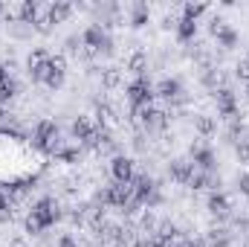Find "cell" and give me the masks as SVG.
I'll use <instances>...</instances> for the list:
<instances>
[{"instance_id":"cell-6","label":"cell","mask_w":249,"mask_h":247,"mask_svg":"<svg viewBox=\"0 0 249 247\" xmlns=\"http://www.w3.org/2000/svg\"><path fill=\"white\" fill-rule=\"evenodd\" d=\"M105 41H107V35H105V29H102L99 23L87 26V29H84V35H81V44L87 47V53H102Z\"/></svg>"},{"instance_id":"cell-35","label":"cell","mask_w":249,"mask_h":247,"mask_svg":"<svg viewBox=\"0 0 249 247\" xmlns=\"http://www.w3.org/2000/svg\"><path fill=\"white\" fill-rule=\"evenodd\" d=\"M58 247H78V245H75V242H72L70 236H64L61 242H58Z\"/></svg>"},{"instance_id":"cell-25","label":"cell","mask_w":249,"mask_h":247,"mask_svg":"<svg viewBox=\"0 0 249 247\" xmlns=\"http://www.w3.org/2000/svg\"><path fill=\"white\" fill-rule=\"evenodd\" d=\"M50 70L53 73H67V56L64 53H55V56H50Z\"/></svg>"},{"instance_id":"cell-13","label":"cell","mask_w":249,"mask_h":247,"mask_svg":"<svg viewBox=\"0 0 249 247\" xmlns=\"http://www.w3.org/2000/svg\"><path fill=\"white\" fill-rule=\"evenodd\" d=\"M127 70H130L136 79H142L145 70H148V59H145V53H133V56L127 59Z\"/></svg>"},{"instance_id":"cell-11","label":"cell","mask_w":249,"mask_h":247,"mask_svg":"<svg viewBox=\"0 0 249 247\" xmlns=\"http://www.w3.org/2000/svg\"><path fill=\"white\" fill-rule=\"evenodd\" d=\"M47 15H50V21H53V23H64V21L72 15V6H70L67 0H55V3L50 6V12H47Z\"/></svg>"},{"instance_id":"cell-10","label":"cell","mask_w":249,"mask_h":247,"mask_svg":"<svg viewBox=\"0 0 249 247\" xmlns=\"http://www.w3.org/2000/svg\"><path fill=\"white\" fill-rule=\"evenodd\" d=\"M96 131V125L90 123V117H78L75 123H72V140H78V143H84L90 134Z\"/></svg>"},{"instance_id":"cell-8","label":"cell","mask_w":249,"mask_h":247,"mask_svg":"<svg viewBox=\"0 0 249 247\" xmlns=\"http://www.w3.org/2000/svg\"><path fill=\"white\" fill-rule=\"evenodd\" d=\"M168 172H171V178H174L177 184H188L191 175H194V163H191L188 157H174L171 166H168Z\"/></svg>"},{"instance_id":"cell-26","label":"cell","mask_w":249,"mask_h":247,"mask_svg":"<svg viewBox=\"0 0 249 247\" xmlns=\"http://www.w3.org/2000/svg\"><path fill=\"white\" fill-rule=\"evenodd\" d=\"M32 26H35V32H41V35H50V32H53V21H50V15H38V21H35Z\"/></svg>"},{"instance_id":"cell-4","label":"cell","mask_w":249,"mask_h":247,"mask_svg":"<svg viewBox=\"0 0 249 247\" xmlns=\"http://www.w3.org/2000/svg\"><path fill=\"white\" fill-rule=\"evenodd\" d=\"M214 102H217V111H220L223 120H229V123L238 120V99H235V93H232L229 87H220V90L214 93Z\"/></svg>"},{"instance_id":"cell-19","label":"cell","mask_w":249,"mask_h":247,"mask_svg":"<svg viewBox=\"0 0 249 247\" xmlns=\"http://www.w3.org/2000/svg\"><path fill=\"white\" fill-rule=\"evenodd\" d=\"M18 90H20V84H18L15 79L3 82V84H0V105H3V102H9V99H15V96H18Z\"/></svg>"},{"instance_id":"cell-3","label":"cell","mask_w":249,"mask_h":247,"mask_svg":"<svg viewBox=\"0 0 249 247\" xmlns=\"http://www.w3.org/2000/svg\"><path fill=\"white\" fill-rule=\"evenodd\" d=\"M32 215L38 218V224L47 230V227H53L58 218H61V209H58V201L55 198H41L35 206H32Z\"/></svg>"},{"instance_id":"cell-33","label":"cell","mask_w":249,"mask_h":247,"mask_svg":"<svg viewBox=\"0 0 249 247\" xmlns=\"http://www.w3.org/2000/svg\"><path fill=\"white\" fill-rule=\"evenodd\" d=\"M235 73H238L241 79H247V82H249V62H247V59H244V62H241L238 67H235Z\"/></svg>"},{"instance_id":"cell-9","label":"cell","mask_w":249,"mask_h":247,"mask_svg":"<svg viewBox=\"0 0 249 247\" xmlns=\"http://www.w3.org/2000/svg\"><path fill=\"white\" fill-rule=\"evenodd\" d=\"M154 93H157V96H162V99H168V102H174V99H180L183 87H180V82H177V79H162V82L154 87Z\"/></svg>"},{"instance_id":"cell-42","label":"cell","mask_w":249,"mask_h":247,"mask_svg":"<svg viewBox=\"0 0 249 247\" xmlns=\"http://www.w3.org/2000/svg\"><path fill=\"white\" fill-rule=\"evenodd\" d=\"M177 247H186V245H177Z\"/></svg>"},{"instance_id":"cell-43","label":"cell","mask_w":249,"mask_h":247,"mask_svg":"<svg viewBox=\"0 0 249 247\" xmlns=\"http://www.w3.org/2000/svg\"><path fill=\"white\" fill-rule=\"evenodd\" d=\"M244 247H249V242H247V245H244Z\"/></svg>"},{"instance_id":"cell-12","label":"cell","mask_w":249,"mask_h":247,"mask_svg":"<svg viewBox=\"0 0 249 247\" xmlns=\"http://www.w3.org/2000/svg\"><path fill=\"white\" fill-rule=\"evenodd\" d=\"M209 212L217 215V218H226V215H229V201H226V195L214 192V195L209 198Z\"/></svg>"},{"instance_id":"cell-44","label":"cell","mask_w":249,"mask_h":247,"mask_svg":"<svg viewBox=\"0 0 249 247\" xmlns=\"http://www.w3.org/2000/svg\"><path fill=\"white\" fill-rule=\"evenodd\" d=\"M247 62H249V59H247Z\"/></svg>"},{"instance_id":"cell-28","label":"cell","mask_w":249,"mask_h":247,"mask_svg":"<svg viewBox=\"0 0 249 247\" xmlns=\"http://www.w3.org/2000/svg\"><path fill=\"white\" fill-rule=\"evenodd\" d=\"M26 233H29V236H38V233H44V227L38 224V218H35L32 212L26 215Z\"/></svg>"},{"instance_id":"cell-21","label":"cell","mask_w":249,"mask_h":247,"mask_svg":"<svg viewBox=\"0 0 249 247\" xmlns=\"http://www.w3.org/2000/svg\"><path fill=\"white\" fill-rule=\"evenodd\" d=\"M206 9H209L206 3H186V6H183V18H188V21H197L200 15H206Z\"/></svg>"},{"instance_id":"cell-20","label":"cell","mask_w":249,"mask_h":247,"mask_svg":"<svg viewBox=\"0 0 249 247\" xmlns=\"http://www.w3.org/2000/svg\"><path fill=\"white\" fill-rule=\"evenodd\" d=\"M145 23H148V6H145V3H136V6H133V18H130V26L139 29V26H145Z\"/></svg>"},{"instance_id":"cell-1","label":"cell","mask_w":249,"mask_h":247,"mask_svg":"<svg viewBox=\"0 0 249 247\" xmlns=\"http://www.w3.org/2000/svg\"><path fill=\"white\" fill-rule=\"evenodd\" d=\"M154 84L148 82V76H142V79H136V82H130L127 84V99H130V105L133 108H142V105H151L154 102Z\"/></svg>"},{"instance_id":"cell-7","label":"cell","mask_w":249,"mask_h":247,"mask_svg":"<svg viewBox=\"0 0 249 247\" xmlns=\"http://www.w3.org/2000/svg\"><path fill=\"white\" fill-rule=\"evenodd\" d=\"M110 172H113V181L116 184H130L133 181V160L130 157H113Z\"/></svg>"},{"instance_id":"cell-39","label":"cell","mask_w":249,"mask_h":247,"mask_svg":"<svg viewBox=\"0 0 249 247\" xmlns=\"http://www.w3.org/2000/svg\"><path fill=\"white\" fill-rule=\"evenodd\" d=\"M3 117H6V114H3V105H0V120H3Z\"/></svg>"},{"instance_id":"cell-16","label":"cell","mask_w":249,"mask_h":247,"mask_svg":"<svg viewBox=\"0 0 249 247\" xmlns=\"http://www.w3.org/2000/svg\"><path fill=\"white\" fill-rule=\"evenodd\" d=\"M194 128H197V134L212 137V134H214V120L206 117V114H197V117H194Z\"/></svg>"},{"instance_id":"cell-15","label":"cell","mask_w":249,"mask_h":247,"mask_svg":"<svg viewBox=\"0 0 249 247\" xmlns=\"http://www.w3.org/2000/svg\"><path fill=\"white\" fill-rule=\"evenodd\" d=\"M102 84L110 87V90L119 87V84H122V70H119V67H107V70H102Z\"/></svg>"},{"instance_id":"cell-18","label":"cell","mask_w":249,"mask_h":247,"mask_svg":"<svg viewBox=\"0 0 249 247\" xmlns=\"http://www.w3.org/2000/svg\"><path fill=\"white\" fill-rule=\"evenodd\" d=\"M113 123V111H110V105H96V125L99 128H107V125Z\"/></svg>"},{"instance_id":"cell-41","label":"cell","mask_w":249,"mask_h":247,"mask_svg":"<svg viewBox=\"0 0 249 247\" xmlns=\"http://www.w3.org/2000/svg\"><path fill=\"white\" fill-rule=\"evenodd\" d=\"M3 12H6V9H3V3H0V15H3Z\"/></svg>"},{"instance_id":"cell-24","label":"cell","mask_w":249,"mask_h":247,"mask_svg":"<svg viewBox=\"0 0 249 247\" xmlns=\"http://www.w3.org/2000/svg\"><path fill=\"white\" fill-rule=\"evenodd\" d=\"M6 221H12V201H9V195L0 192V224H6Z\"/></svg>"},{"instance_id":"cell-36","label":"cell","mask_w":249,"mask_h":247,"mask_svg":"<svg viewBox=\"0 0 249 247\" xmlns=\"http://www.w3.org/2000/svg\"><path fill=\"white\" fill-rule=\"evenodd\" d=\"M3 82H9V70H6V64H0V84Z\"/></svg>"},{"instance_id":"cell-45","label":"cell","mask_w":249,"mask_h":247,"mask_svg":"<svg viewBox=\"0 0 249 247\" xmlns=\"http://www.w3.org/2000/svg\"><path fill=\"white\" fill-rule=\"evenodd\" d=\"M18 247H20V245H18Z\"/></svg>"},{"instance_id":"cell-34","label":"cell","mask_w":249,"mask_h":247,"mask_svg":"<svg viewBox=\"0 0 249 247\" xmlns=\"http://www.w3.org/2000/svg\"><path fill=\"white\" fill-rule=\"evenodd\" d=\"M238 189H241V195H249V172L238 178Z\"/></svg>"},{"instance_id":"cell-23","label":"cell","mask_w":249,"mask_h":247,"mask_svg":"<svg viewBox=\"0 0 249 247\" xmlns=\"http://www.w3.org/2000/svg\"><path fill=\"white\" fill-rule=\"evenodd\" d=\"M217 41H220L223 50H232V47L238 44V32H235V29H223V32L217 35Z\"/></svg>"},{"instance_id":"cell-31","label":"cell","mask_w":249,"mask_h":247,"mask_svg":"<svg viewBox=\"0 0 249 247\" xmlns=\"http://www.w3.org/2000/svg\"><path fill=\"white\" fill-rule=\"evenodd\" d=\"M47 59H50V56H47V50H41V47H38V50H32V53H29V67L47 62Z\"/></svg>"},{"instance_id":"cell-2","label":"cell","mask_w":249,"mask_h":247,"mask_svg":"<svg viewBox=\"0 0 249 247\" xmlns=\"http://www.w3.org/2000/svg\"><path fill=\"white\" fill-rule=\"evenodd\" d=\"M99 201H102V206L107 204V206H119V209H122L127 201H133V184H113V186H107L105 192H99Z\"/></svg>"},{"instance_id":"cell-29","label":"cell","mask_w":249,"mask_h":247,"mask_svg":"<svg viewBox=\"0 0 249 247\" xmlns=\"http://www.w3.org/2000/svg\"><path fill=\"white\" fill-rule=\"evenodd\" d=\"M223 29H229V26H226V21H223V18H212V23H209V32H212V35L217 38V35H220Z\"/></svg>"},{"instance_id":"cell-32","label":"cell","mask_w":249,"mask_h":247,"mask_svg":"<svg viewBox=\"0 0 249 247\" xmlns=\"http://www.w3.org/2000/svg\"><path fill=\"white\" fill-rule=\"evenodd\" d=\"M238 160L249 163V143H238Z\"/></svg>"},{"instance_id":"cell-17","label":"cell","mask_w":249,"mask_h":247,"mask_svg":"<svg viewBox=\"0 0 249 247\" xmlns=\"http://www.w3.org/2000/svg\"><path fill=\"white\" fill-rule=\"evenodd\" d=\"M29 76H32V82H38V84H44L47 79H50V59L41 64H35V67H29Z\"/></svg>"},{"instance_id":"cell-5","label":"cell","mask_w":249,"mask_h":247,"mask_svg":"<svg viewBox=\"0 0 249 247\" xmlns=\"http://www.w3.org/2000/svg\"><path fill=\"white\" fill-rule=\"evenodd\" d=\"M58 137V125L53 123V120H41V123L35 125V134H32V145L35 148H41V151H47L50 148V143Z\"/></svg>"},{"instance_id":"cell-27","label":"cell","mask_w":249,"mask_h":247,"mask_svg":"<svg viewBox=\"0 0 249 247\" xmlns=\"http://www.w3.org/2000/svg\"><path fill=\"white\" fill-rule=\"evenodd\" d=\"M203 82H206L209 87H217V84H223V73H220V70H206V73H203Z\"/></svg>"},{"instance_id":"cell-30","label":"cell","mask_w":249,"mask_h":247,"mask_svg":"<svg viewBox=\"0 0 249 247\" xmlns=\"http://www.w3.org/2000/svg\"><path fill=\"white\" fill-rule=\"evenodd\" d=\"M44 84H47L50 90H58V87L64 84V76H61V73H53V70H50V79H47Z\"/></svg>"},{"instance_id":"cell-22","label":"cell","mask_w":249,"mask_h":247,"mask_svg":"<svg viewBox=\"0 0 249 247\" xmlns=\"http://www.w3.org/2000/svg\"><path fill=\"white\" fill-rule=\"evenodd\" d=\"M209 247H229V233L226 230H212L209 233Z\"/></svg>"},{"instance_id":"cell-14","label":"cell","mask_w":249,"mask_h":247,"mask_svg":"<svg viewBox=\"0 0 249 247\" xmlns=\"http://www.w3.org/2000/svg\"><path fill=\"white\" fill-rule=\"evenodd\" d=\"M194 35H197V21L180 18V21H177V38H180V41H191Z\"/></svg>"},{"instance_id":"cell-38","label":"cell","mask_w":249,"mask_h":247,"mask_svg":"<svg viewBox=\"0 0 249 247\" xmlns=\"http://www.w3.org/2000/svg\"><path fill=\"white\" fill-rule=\"evenodd\" d=\"M186 247H203V242H188Z\"/></svg>"},{"instance_id":"cell-40","label":"cell","mask_w":249,"mask_h":247,"mask_svg":"<svg viewBox=\"0 0 249 247\" xmlns=\"http://www.w3.org/2000/svg\"><path fill=\"white\" fill-rule=\"evenodd\" d=\"M247 99H249V82H247Z\"/></svg>"},{"instance_id":"cell-37","label":"cell","mask_w":249,"mask_h":247,"mask_svg":"<svg viewBox=\"0 0 249 247\" xmlns=\"http://www.w3.org/2000/svg\"><path fill=\"white\" fill-rule=\"evenodd\" d=\"M78 44H81V38H70V41H67L70 50H78Z\"/></svg>"}]
</instances>
